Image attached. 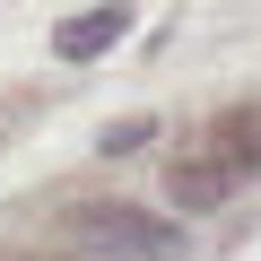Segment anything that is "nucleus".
I'll return each instance as SVG.
<instances>
[{
	"label": "nucleus",
	"mask_w": 261,
	"mask_h": 261,
	"mask_svg": "<svg viewBox=\"0 0 261 261\" xmlns=\"http://www.w3.org/2000/svg\"><path fill=\"white\" fill-rule=\"evenodd\" d=\"M61 235L96 261H174L183 252V235L140 200H79V209H61Z\"/></svg>",
	"instance_id": "1"
},
{
	"label": "nucleus",
	"mask_w": 261,
	"mask_h": 261,
	"mask_svg": "<svg viewBox=\"0 0 261 261\" xmlns=\"http://www.w3.org/2000/svg\"><path fill=\"white\" fill-rule=\"evenodd\" d=\"M209 157H218L226 174H252V166H261V105H226V113L209 122Z\"/></svg>",
	"instance_id": "2"
},
{
	"label": "nucleus",
	"mask_w": 261,
	"mask_h": 261,
	"mask_svg": "<svg viewBox=\"0 0 261 261\" xmlns=\"http://www.w3.org/2000/svg\"><path fill=\"white\" fill-rule=\"evenodd\" d=\"M130 35V9H87V18H61L53 27V53L61 61H96L105 44H122Z\"/></svg>",
	"instance_id": "3"
},
{
	"label": "nucleus",
	"mask_w": 261,
	"mask_h": 261,
	"mask_svg": "<svg viewBox=\"0 0 261 261\" xmlns=\"http://www.w3.org/2000/svg\"><path fill=\"white\" fill-rule=\"evenodd\" d=\"M235 192V174L218 166V157H183V166H166V200L174 209H218Z\"/></svg>",
	"instance_id": "4"
},
{
	"label": "nucleus",
	"mask_w": 261,
	"mask_h": 261,
	"mask_svg": "<svg viewBox=\"0 0 261 261\" xmlns=\"http://www.w3.org/2000/svg\"><path fill=\"white\" fill-rule=\"evenodd\" d=\"M148 140H157V122H140V113H130V122H113V130H105L96 148H105V157H130V148H148Z\"/></svg>",
	"instance_id": "5"
}]
</instances>
